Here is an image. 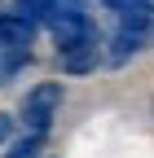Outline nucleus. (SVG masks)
Listing matches in <instances>:
<instances>
[{
    "label": "nucleus",
    "mask_w": 154,
    "mask_h": 158,
    "mask_svg": "<svg viewBox=\"0 0 154 158\" xmlns=\"http://www.w3.org/2000/svg\"><path fill=\"white\" fill-rule=\"evenodd\" d=\"M114 13H119V18H114V31L106 40V66L119 70L137 53L154 48V5H123Z\"/></svg>",
    "instance_id": "obj_1"
},
{
    "label": "nucleus",
    "mask_w": 154,
    "mask_h": 158,
    "mask_svg": "<svg viewBox=\"0 0 154 158\" xmlns=\"http://www.w3.org/2000/svg\"><path fill=\"white\" fill-rule=\"evenodd\" d=\"M101 62H106V40H101L97 22L88 31H79V35H71V40L57 44V70L62 75H92Z\"/></svg>",
    "instance_id": "obj_2"
},
{
    "label": "nucleus",
    "mask_w": 154,
    "mask_h": 158,
    "mask_svg": "<svg viewBox=\"0 0 154 158\" xmlns=\"http://www.w3.org/2000/svg\"><path fill=\"white\" fill-rule=\"evenodd\" d=\"M57 106H62V84H35L22 97V110H18V123H22L31 136H49Z\"/></svg>",
    "instance_id": "obj_3"
},
{
    "label": "nucleus",
    "mask_w": 154,
    "mask_h": 158,
    "mask_svg": "<svg viewBox=\"0 0 154 158\" xmlns=\"http://www.w3.org/2000/svg\"><path fill=\"white\" fill-rule=\"evenodd\" d=\"M13 9H18V13H27L35 27L53 31L57 22H66V18L88 13V0H13Z\"/></svg>",
    "instance_id": "obj_4"
},
{
    "label": "nucleus",
    "mask_w": 154,
    "mask_h": 158,
    "mask_svg": "<svg viewBox=\"0 0 154 158\" xmlns=\"http://www.w3.org/2000/svg\"><path fill=\"white\" fill-rule=\"evenodd\" d=\"M13 136V114H0V145Z\"/></svg>",
    "instance_id": "obj_5"
}]
</instances>
